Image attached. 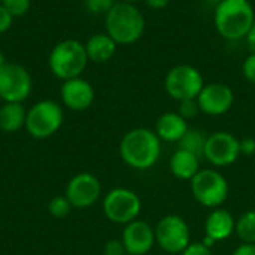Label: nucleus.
Returning a JSON list of instances; mask_svg holds the SVG:
<instances>
[{
  "mask_svg": "<svg viewBox=\"0 0 255 255\" xmlns=\"http://www.w3.org/2000/svg\"><path fill=\"white\" fill-rule=\"evenodd\" d=\"M121 160L136 170H148L161 155V140L155 131L139 127L127 131L120 143Z\"/></svg>",
  "mask_w": 255,
  "mask_h": 255,
  "instance_id": "f257e3e1",
  "label": "nucleus"
},
{
  "mask_svg": "<svg viewBox=\"0 0 255 255\" xmlns=\"http://www.w3.org/2000/svg\"><path fill=\"white\" fill-rule=\"evenodd\" d=\"M255 19V10L248 0H223L215 9V28L227 40L245 39Z\"/></svg>",
  "mask_w": 255,
  "mask_h": 255,
  "instance_id": "f03ea898",
  "label": "nucleus"
},
{
  "mask_svg": "<svg viewBox=\"0 0 255 255\" xmlns=\"http://www.w3.org/2000/svg\"><path fill=\"white\" fill-rule=\"evenodd\" d=\"M106 33L118 45L137 42L145 31V18L133 3L117 1L106 13Z\"/></svg>",
  "mask_w": 255,
  "mask_h": 255,
  "instance_id": "7ed1b4c3",
  "label": "nucleus"
},
{
  "mask_svg": "<svg viewBox=\"0 0 255 255\" xmlns=\"http://www.w3.org/2000/svg\"><path fill=\"white\" fill-rule=\"evenodd\" d=\"M88 55L85 45L75 39H66L58 42L49 52L48 66L51 73L61 79L79 78L88 64Z\"/></svg>",
  "mask_w": 255,
  "mask_h": 255,
  "instance_id": "20e7f679",
  "label": "nucleus"
},
{
  "mask_svg": "<svg viewBox=\"0 0 255 255\" xmlns=\"http://www.w3.org/2000/svg\"><path fill=\"white\" fill-rule=\"evenodd\" d=\"M63 120V109L57 102L40 100L27 111L25 130L34 139H48L60 130Z\"/></svg>",
  "mask_w": 255,
  "mask_h": 255,
  "instance_id": "39448f33",
  "label": "nucleus"
},
{
  "mask_svg": "<svg viewBox=\"0 0 255 255\" xmlns=\"http://www.w3.org/2000/svg\"><path fill=\"white\" fill-rule=\"evenodd\" d=\"M193 197L205 208L217 209L229 197V182L227 179L214 169H203L196 173L190 181Z\"/></svg>",
  "mask_w": 255,
  "mask_h": 255,
  "instance_id": "423d86ee",
  "label": "nucleus"
},
{
  "mask_svg": "<svg viewBox=\"0 0 255 255\" xmlns=\"http://www.w3.org/2000/svg\"><path fill=\"white\" fill-rule=\"evenodd\" d=\"M203 87L205 81L200 70L190 64H179L172 67L164 79L166 93L178 102L197 99Z\"/></svg>",
  "mask_w": 255,
  "mask_h": 255,
  "instance_id": "0eeeda50",
  "label": "nucleus"
},
{
  "mask_svg": "<svg viewBox=\"0 0 255 255\" xmlns=\"http://www.w3.org/2000/svg\"><path fill=\"white\" fill-rule=\"evenodd\" d=\"M142 209L139 196L128 188H114L103 199V212L111 223L127 226L137 220Z\"/></svg>",
  "mask_w": 255,
  "mask_h": 255,
  "instance_id": "6e6552de",
  "label": "nucleus"
},
{
  "mask_svg": "<svg viewBox=\"0 0 255 255\" xmlns=\"http://www.w3.org/2000/svg\"><path fill=\"white\" fill-rule=\"evenodd\" d=\"M154 232L155 244L169 254H181L191 242V233L187 221L175 214L163 217Z\"/></svg>",
  "mask_w": 255,
  "mask_h": 255,
  "instance_id": "1a4fd4ad",
  "label": "nucleus"
},
{
  "mask_svg": "<svg viewBox=\"0 0 255 255\" xmlns=\"http://www.w3.org/2000/svg\"><path fill=\"white\" fill-rule=\"evenodd\" d=\"M33 81L28 70L16 63L0 69V99L4 103H22L31 93Z\"/></svg>",
  "mask_w": 255,
  "mask_h": 255,
  "instance_id": "9d476101",
  "label": "nucleus"
},
{
  "mask_svg": "<svg viewBox=\"0 0 255 255\" xmlns=\"http://www.w3.org/2000/svg\"><path fill=\"white\" fill-rule=\"evenodd\" d=\"M241 155V140L229 131H217L208 136L203 157L217 167L233 164Z\"/></svg>",
  "mask_w": 255,
  "mask_h": 255,
  "instance_id": "9b49d317",
  "label": "nucleus"
},
{
  "mask_svg": "<svg viewBox=\"0 0 255 255\" xmlns=\"http://www.w3.org/2000/svg\"><path fill=\"white\" fill-rule=\"evenodd\" d=\"M100 194H102L100 181L88 172L75 175L67 182L66 193H64L72 208L76 209L91 208L100 199Z\"/></svg>",
  "mask_w": 255,
  "mask_h": 255,
  "instance_id": "f8f14e48",
  "label": "nucleus"
},
{
  "mask_svg": "<svg viewBox=\"0 0 255 255\" xmlns=\"http://www.w3.org/2000/svg\"><path fill=\"white\" fill-rule=\"evenodd\" d=\"M200 112L212 117L227 114L235 102L233 90L223 82H211L205 85L197 96Z\"/></svg>",
  "mask_w": 255,
  "mask_h": 255,
  "instance_id": "ddd939ff",
  "label": "nucleus"
},
{
  "mask_svg": "<svg viewBox=\"0 0 255 255\" xmlns=\"http://www.w3.org/2000/svg\"><path fill=\"white\" fill-rule=\"evenodd\" d=\"M121 241L127 254L146 255L155 245V232L148 223L134 220L124 227Z\"/></svg>",
  "mask_w": 255,
  "mask_h": 255,
  "instance_id": "4468645a",
  "label": "nucleus"
},
{
  "mask_svg": "<svg viewBox=\"0 0 255 255\" xmlns=\"http://www.w3.org/2000/svg\"><path fill=\"white\" fill-rule=\"evenodd\" d=\"M60 96L66 108L79 112L88 109L93 105L96 94L93 85L79 76V78L63 81L60 88Z\"/></svg>",
  "mask_w": 255,
  "mask_h": 255,
  "instance_id": "2eb2a0df",
  "label": "nucleus"
},
{
  "mask_svg": "<svg viewBox=\"0 0 255 255\" xmlns=\"http://www.w3.org/2000/svg\"><path fill=\"white\" fill-rule=\"evenodd\" d=\"M235 227H236V221L229 211L221 208L214 209L205 221L206 236L203 239V244L212 248L215 242L226 241L227 238H230L232 233L235 232Z\"/></svg>",
  "mask_w": 255,
  "mask_h": 255,
  "instance_id": "dca6fc26",
  "label": "nucleus"
},
{
  "mask_svg": "<svg viewBox=\"0 0 255 255\" xmlns=\"http://www.w3.org/2000/svg\"><path fill=\"white\" fill-rule=\"evenodd\" d=\"M188 124L184 117H181L178 112H166L163 114L155 124V134L160 137V140L166 142H179L182 136L187 133Z\"/></svg>",
  "mask_w": 255,
  "mask_h": 255,
  "instance_id": "f3484780",
  "label": "nucleus"
},
{
  "mask_svg": "<svg viewBox=\"0 0 255 255\" xmlns=\"http://www.w3.org/2000/svg\"><path fill=\"white\" fill-rule=\"evenodd\" d=\"M117 42L108 34V33H96L93 34L87 43L85 51L90 61L94 63H106L109 61L117 51Z\"/></svg>",
  "mask_w": 255,
  "mask_h": 255,
  "instance_id": "a211bd4d",
  "label": "nucleus"
},
{
  "mask_svg": "<svg viewBox=\"0 0 255 255\" xmlns=\"http://www.w3.org/2000/svg\"><path fill=\"white\" fill-rule=\"evenodd\" d=\"M199 157L188 152V151H184V149H176L175 154L172 155L170 158V172L175 178L178 179H182V181H191L196 173L200 170L199 166Z\"/></svg>",
  "mask_w": 255,
  "mask_h": 255,
  "instance_id": "6ab92c4d",
  "label": "nucleus"
},
{
  "mask_svg": "<svg viewBox=\"0 0 255 255\" xmlns=\"http://www.w3.org/2000/svg\"><path fill=\"white\" fill-rule=\"evenodd\" d=\"M27 111L22 103H3L0 106V130L15 133L25 127Z\"/></svg>",
  "mask_w": 255,
  "mask_h": 255,
  "instance_id": "aec40b11",
  "label": "nucleus"
},
{
  "mask_svg": "<svg viewBox=\"0 0 255 255\" xmlns=\"http://www.w3.org/2000/svg\"><path fill=\"white\" fill-rule=\"evenodd\" d=\"M206 134L197 128H188L187 133L182 136V139L178 142V149L188 151L199 158L203 157L205 152V145H206Z\"/></svg>",
  "mask_w": 255,
  "mask_h": 255,
  "instance_id": "412c9836",
  "label": "nucleus"
},
{
  "mask_svg": "<svg viewBox=\"0 0 255 255\" xmlns=\"http://www.w3.org/2000/svg\"><path fill=\"white\" fill-rule=\"evenodd\" d=\"M235 232L242 244H255V211H248L236 221Z\"/></svg>",
  "mask_w": 255,
  "mask_h": 255,
  "instance_id": "4be33fe9",
  "label": "nucleus"
},
{
  "mask_svg": "<svg viewBox=\"0 0 255 255\" xmlns=\"http://www.w3.org/2000/svg\"><path fill=\"white\" fill-rule=\"evenodd\" d=\"M48 211H49V215L57 218V220H61V218H66L70 211H72V205L70 202L67 200L66 196H55L51 199L49 205H48Z\"/></svg>",
  "mask_w": 255,
  "mask_h": 255,
  "instance_id": "5701e85b",
  "label": "nucleus"
},
{
  "mask_svg": "<svg viewBox=\"0 0 255 255\" xmlns=\"http://www.w3.org/2000/svg\"><path fill=\"white\" fill-rule=\"evenodd\" d=\"M0 3L13 18L25 15L30 9V0H0Z\"/></svg>",
  "mask_w": 255,
  "mask_h": 255,
  "instance_id": "b1692460",
  "label": "nucleus"
},
{
  "mask_svg": "<svg viewBox=\"0 0 255 255\" xmlns=\"http://www.w3.org/2000/svg\"><path fill=\"white\" fill-rule=\"evenodd\" d=\"M199 112H200V106H199L197 99H188V100L179 102V111H178V114L181 117H184L185 120L194 118Z\"/></svg>",
  "mask_w": 255,
  "mask_h": 255,
  "instance_id": "393cba45",
  "label": "nucleus"
},
{
  "mask_svg": "<svg viewBox=\"0 0 255 255\" xmlns=\"http://www.w3.org/2000/svg\"><path fill=\"white\" fill-rule=\"evenodd\" d=\"M115 4V0H85V6L93 13H108V10Z\"/></svg>",
  "mask_w": 255,
  "mask_h": 255,
  "instance_id": "a878e982",
  "label": "nucleus"
},
{
  "mask_svg": "<svg viewBox=\"0 0 255 255\" xmlns=\"http://www.w3.org/2000/svg\"><path fill=\"white\" fill-rule=\"evenodd\" d=\"M181 255H212L211 247L202 242H190V245L181 253Z\"/></svg>",
  "mask_w": 255,
  "mask_h": 255,
  "instance_id": "bb28decb",
  "label": "nucleus"
},
{
  "mask_svg": "<svg viewBox=\"0 0 255 255\" xmlns=\"http://www.w3.org/2000/svg\"><path fill=\"white\" fill-rule=\"evenodd\" d=\"M103 254L105 255H127V251L124 248V244L123 241L120 239H112L109 242H106L105 245V250H103Z\"/></svg>",
  "mask_w": 255,
  "mask_h": 255,
  "instance_id": "cd10ccee",
  "label": "nucleus"
},
{
  "mask_svg": "<svg viewBox=\"0 0 255 255\" xmlns=\"http://www.w3.org/2000/svg\"><path fill=\"white\" fill-rule=\"evenodd\" d=\"M242 72H244V76L255 85V54H250L245 61H244V66H242Z\"/></svg>",
  "mask_w": 255,
  "mask_h": 255,
  "instance_id": "c85d7f7f",
  "label": "nucleus"
},
{
  "mask_svg": "<svg viewBox=\"0 0 255 255\" xmlns=\"http://www.w3.org/2000/svg\"><path fill=\"white\" fill-rule=\"evenodd\" d=\"M13 22V16L3 7V4L0 3V34L1 33H6L10 25Z\"/></svg>",
  "mask_w": 255,
  "mask_h": 255,
  "instance_id": "c756f323",
  "label": "nucleus"
},
{
  "mask_svg": "<svg viewBox=\"0 0 255 255\" xmlns=\"http://www.w3.org/2000/svg\"><path fill=\"white\" fill-rule=\"evenodd\" d=\"M241 154L244 155H254L255 154V139L245 137L241 140Z\"/></svg>",
  "mask_w": 255,
  "mask_h": 255,
  "instance_id": "7c9ffc66",
  "label": "nucleus"
},
{
  "mask_svg": "<svg viewBox=\"0 0 255 255\" xmlns=\"http://www.w3.org/2000/svg\"><path fill=\"white\" fill-rule=\"evenodd\" d=\"M233 255H255V244H242L239 245Z\"/></svg>",
  "mask_w": 255,
  "mask_h": 255,
  "instance_id": "2f4dec72",
  "label": "nucleus"
},
{
  "mask_svg": "<svg viewBox=\"0 0 255 255\" xmlns=\"http://www.w3.org/2000/svg\"><path fill=\"white\" fill-rule=\"evenodd\" d=\"M245 40H247V43H248V48H250L251 54H255V19L254 22H253V27H251L250 33H248L247 37H245Z\"/></svg>",
  "mask_w": 255,
  "mask_h": 255,
  "instance_id": "473e14b6",
  "label": "nucleus"
},
{
  "mask_svg": "<svg viewBox=\"0 0 255 255\" xmlns=\"http://www.w3.org/2000/svg\"><path fill=\"white\" fill-rule=\"evenodd\" d=\"M145 1L152 9H164L170 3V0H145Z\"/></svg>",
  "mask_w": 255,
  "mask_h": 255,
  "instance_id": "72a5a7b5",
  "label": "nucleus"
},
{
  "mask_svg": "<svg viewBox=\"0 0 255 255\" xmlns=\"http://www.w3.org/2000/svg\"><path fill=\"white\" fill-rule=\"evenodd\" d=\"M6 63H7V61H6V57H4V54L0 51V69H1Z\"/></svg>",
  "mask_w": 255,
  "mask_h": 255,
  "instance_id": "f704fd0d",
  "label": "nucleus"
},
{
  "mask_svg": "<svg viewBox=\"0 0 255 255\" xmlns=\"http://www.w3.org/2000/svg\"><path fill=\"white\" fill-rule=\"evenodd\" d=\"M205 1H209V3H215V4H218L220 1H223V0H205Z\"/></svg>",
  "mask_w": 255,
  "mask_h": 255,
  "instance_id": "c9c22d12",
  "label": "nucleus"
},
{
  "mask_svg": "<svg viewBox=\"0 0 255 255\" xmlns=\"http://www.w3.org/2000/svg\"><path fill=\"white\" fill-rule=\"evenodd\" d=\"M120 1H124V3H134V1H137V0H120Z\"/></svg>",
  "mask_w": 255,
  "mask_h": 255,
  "instance_id": "e433bc0d",
  "label": "nucleus"
},
{
  "mask_svg": "<svg viewBox=\"0 0 255 255\" xmlns=\"http://www.w3.org/2000/svg\"><path fill=\"white\" fill-rule=\"evenodd\" d=\"M127 255H130V254H127Z\"/></svg>",
  "mask_w": 255,
  "mask_h": 255,
  "instance_id": "4c0bfd02",
  "label": "nucleus"
}]
</instances>
